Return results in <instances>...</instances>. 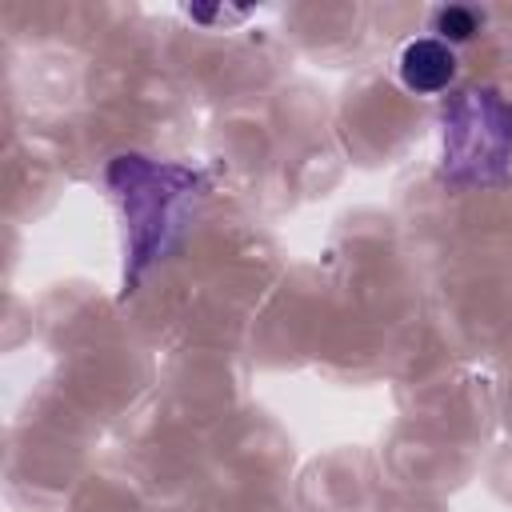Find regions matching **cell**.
Returning a JSON list of instances; mask_svg holds the SVG:
<instances>
[{"label": "cell", "instance_id": "obj_4", "mask_svg": "<svg viewBox=\"0 0 512 512\" xmlns=\"http://www.w3.org/2000/svg\"><path fill=\"white\" fill-rule=\"evenodd\" d=\"M480 24H484V12H476V8H464V4H448V8H436L432 12V32H436V40H444V44H464V40H472L476 32H480Z\"/></svg>", "mask_w": 512, "mask_h": 512}, {"label": "cell", "instance_id": "obj_1", "mask_svg": "<svg viewBox=\"0 0 512 512\" xmlns=\"http://www.w3.org/2000/svg\"><path fill=\"white\" fill-rule=\"evenodd\" d=\"M104 184L124 216V296L176 256L192 232L196 208L208 192V172L176 160L120 152L104 168Z\"/></svg>", "mask_w": 512, "mask_h": 512}, {"label": "cell", "instance_id": "obj_3", "mask_svg": "<svg viewBox=\"0 0 512 512\" xmlns=\"http://www.w3.org/2000/svg\"><path fill=\"white\" fill-rule=\"evenodd\" d=\"M456 48L436 40V36H416L400 48V60H396V72H400V84L416 96H440L452 88L456 80Z\"/></svg>", "mask_w": 512, "mask_h": 512}, {"label": "cell", "instance_id": "obj_2", "mask_svg": "<svg viewBox=\"0 0 512 512\" xmlns=\"http://www.w3.org/2000/svg\"><path fill=\"white\" fill-rule=\"evenodd\" d=\"M512 176V100L492 84L448 92L440 108V180L456 192L504 188Z\"/></svg>", "mask_w": 512, "mask_h": 512}]
</instances>
